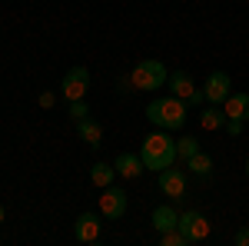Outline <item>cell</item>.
<instances>
[{"label":"cell","instance_id":"1","mask_svg":"<svg viewBox=\"0 0 249 246\" xmlns=\"http://www.w3.org/2000/svg\"><path fill=\"white\" fill-rule=\"evenodd\" d=\"M140 160H143L146 170H156V173L173 167V163L179 160V153H176V140L170 136V130H156V133H150V136H143Z\"/></svg>","mask_w":249,"mask_h":246},{"label":"cell","instance_id":"2","mask_svg":"<svg viewBox=\"0 0 249 246\" xmlns=\"http://www.w3.org/2000/svg\"><path fill=\"white\" fill-rule=\"evenodd\" d=\"M186 103L179 100V96H156L150 100V107H146V120L153 123L156 130H183V123H186Z\"/></svg>","mask_w":249,"mask_h":246},{"label":"cell","instance_id":"3","mask_svg":"<svg viewBox=\"0 0 249 246\" xmlns=\"http://www.w3.org/2000/svg\"><path fill=\"white\" fill-rule=\"evenodd\" d=\"M130 80H133V90H160V87H166L170 70L160 60H140L130 70Z\"/></svg>","mask_w":249,"mask_h":246},{"label":"cell","instance_id":"4","mask_svg":"<svg viewBox=\"0 0 249 246\" xmlns=\"http://www.w3.org/2000/svg\"><path fill=\"white\" fill-rule=\"evenodd\" d=\"M166 83H170V94H173V96H179L186 107H203V103H206V94H203V87H196V83H193V76L186 74V70H173Z\"/></svg>","mask_w":249,"mask_h":246},{"label":"cell","instance_id":"5","mask_svg":"<svg viewBox=\"0 0 249 246\" xmlns=\"http://www.w3.org/2000/svg\"><path fill=\"white\" fill-rule=\"evenodd\" d=\"M176 229L186 236V243H203V240L210 236V220H206L199 209H186V213H179Z\"/></svg>","mask_w":249,"mask_h":246},{"label":"cell","instance_id":"6","mask_svg":"<svg viewBox=\"0 0 249 246\" xmlns=\"http://www.w3.org/2000/svg\"><path fill=\"white\" fill-rule=\"evenodd\" d=\"M60 90H63V100L70 103V100H83L87 90H90V70L87 67H70L67 74H63V83H60Z\"/></svg>","mask_w":249,"mask_h":246},{"label":"cell","instance_id":"7","mask_svg":"<svg viewBox=\"0 0 249 246\" xmlns=\"http://www.w3.org/2000/svg\"><path fill=\"white\" fill-rule=\"evenodd\" d=\"M156 183H160V193H163V196H170V203H179V200L186 196V173L176 170V163L166 167V170H160Z\"/></svg>","mask_w":249,"mask_h":246},{"label":"cell","instance_id":"8","mask_svg":"<svg viewBox=\"0 0 249 246\" xmlns=\"http://www.w3.org/2000/svg\"><path fill=\"white\" fill-rule=\"evenodd\" d=\"M126 189H120V187H103V193H100V216L103 220H120L123 213H126Z\"/></svg>","mask_w":249,"mask_h":246},{"label":"cell","instance_id":"9","mask_svg":"<svg viewBox=\"0 0 249 246\" xmlns=\"http://www.w3.org/2000/svg\"><path fill=\"white\" fill-rule=\"evenodd\" d=\"M203 94H206V100L210 103H219L223 107V100L232 94V80L226 70H213L210 76H206V83H203Z\"/></svg>","mask_w":249,"mask_h":246},{"label":"cell","instance_id":"10","mask_svg":"<svg viewBox=\"0 0 249 246\" xmlns=\"http://www.w3.org/2000/svg\"><path fill=\"white\" fill-rule=\"evenodd\" d=\"M73 236L80 243H96L100 240V213H80L73 223Z\"/></svg>","mask_w":249,"mask_h":246},{"label":"cell","instance_id":"11","mask_svg":"<svg viewBox=\"0 0 249 246\" xmlns=\"http://www.w3.org/2000/svg\"><path fill=\"white\" fill-rule=\"evenodd\" d=\"M223 114H226V120H243V123H246L249 120V94H236V90H232V94L223 100Z\"/></svg>","mask_w":249,"mask_h":246},{"label":"cell","instance_id":"12","mask_svg":"<svg viewBox=\"0 0 249 246\" xmlns=\"http://www.w3.org/2000/svg\"><path fill=\"white\" fill-rule=\"evenodd\" d=\"M113 167H116V176H123V180H136L140 173L146 170L143 160H140V153H120Z\"/></svg>","mask_w":249,"mask_h":246},{"label":"cell","instance_id":"13","mask_svg":"<svg viewBox=\"0 0 249 246\" xmlns=\"http://www.w3.org/2000/svg\"><path fill=\"white\" fill-rule=\"evenodd\" d=\"M150 220H153V227L160 229V233H166V229H176V223H179V209L170 207V203H160Z\"/></svg>","mask_w":249,"mask_h":246},{"label":"cell","instance_id":"14","mask_svg":"<svg viewBox=\"0 0 249 246\" xmlns=\"http://www.w3.org/2000/svg\"><path fill=\"white\" fill-rule=\"evenodd\" d=\"M77 133H80V140H83V143H90V147H100V143H103V127L96 123L93 116L80 120V123H77Z\"/></svg>","mask_w":249,"mask_h":246},{"label":"cell","instance_id":"15","mask_svg":"<svg viewBox=\"0 0 249 246\" xmlns=\"http://www.w3.org/2000/svg\"><path fill=\"white\" fill-rule=\"evenodd\" d=\"M90 183H93V187H110V183H116V167L113 163H103V160H100V163H93V167H90Z\"/></svg>","mask_w":249,"mask_h":246},{"label":"cell","instance_id":"16","mask_svg":"<svg viewBox=\"0 0 249 246\" xmlns=\"http://www.w3.org/2000/svg\"><path fill=\"white\" fill-rule=\"evenodd\" d=\"M199 127H203V130H223V127H226L223 107H219V103H210V107L199 114Z\"/></svg>","mask_w":249,"mask_h":246},{"label":"cell","instance_id":"17","mask_svg":"<svg viewBox=\"0 0 249 246\" xmlns=\"http://www.w3.org/2000/svg\"><path fill=\"white\" fill-rule=\"evenodd\" d=\"M186 170H190L193 176H210V173H213V156H210V153H203V150L193 153L190 160H186Z\"/></svg>","mask_w":249,"mask_h":246},{"label":"cell","instance_id":"18","mask_svg":"<svg viewBox=\"0 0 249 246\" xmlns=\"http://www.w3.org/2000/svg\"><path fill=\"white\" fill-rule=\"evenodd\" d=\"M67 114H70V120H73V123L87 120V116H90V103H87V96H83V100H70Z\"/></svg>","mask_w":249,"mask_h":246},{"label":"cell","instance_id":"19","mask_svg":"<svg viewBox=\"0 0 249 246\" xmlns=\"http://www.w3.org/2000/svg\"><path fill=\"white\" fill-rule=\"evenodd\" d=\"M176 153H179V160L186 163L193 153H199V143H196V136H183V140H176Z\"/></svg>","mask_w":249,"mask_h":246},{"label":"cell","instance_id":"20","mask_svg":"<svg viewBox=\"0 0 249 246\" xmlns=\"http://www.w3.org/2000/svg\"><path fill=\"white\" fill-rule=\"evenodd\" d=\"M160 243H163V246H190V243H186V236H183L179 229H166V233H160Z\"/></svg>","mask_w":249,"mask_h":246},{"label":"cell","instance_id":"21","mask_svg":"<svg viewBox=\"0 0 249 246\" xmlns=\"http://www.w3.org/2000/svg\"><path fill=\"white\" fill-rule=\"evenodd\" d=\"M223 130L230 133V136H239V133H243V120H226V127H223Z\"/></svg>","mask_w":249,"mask_h":246},{"label":"cell","instance_id":"22","mask_svg":"<svg viewBox=\"0 0 249 246\" xmlns=\"http://www.w3.org/2000/svg\"><path fill=\"white\" fill-rule=\"evenodd\" d=\"M53 103H57V94H50V90H43V94H40V107H43V110H50Z\"/></svg>","mask_w":249,"mask_h":246},{"label":"cell","instance_id":"23","mask_svg":"<svg viewBox=\"0 0 249 246\" xmlns=\"http://www.w3.org/2000/svg\"><path fill=\"white\" fill-rule=\"evenodd\" d=\"M232 243H236V246H249V227H243V229H239V233L232 236Z\"/></svg>","mask_w":249,"mask_h":246},{"label":"cell","instance_id":"24","mask_svg":"<svg viewBox=\"0 0 249 246\" xmlns=\"http://www.w3.org/2000/svg\"><path fill=\"white\" fill-rule=\"evenodd\" d=\"M3 216H7V213H3V207H0V223H3Z\"/></svg>","mask_w":249,"mask_h":246},{"label":"cell","instance_id":"25","mask_svg":"<svg viewBox=\"0 0 249 246\" xmlns=\"http://www.w3.org/2000/svg\"><path fill=\"white\" fill-rule=\"evenodd\" d=\"M246 176H249V160H246Z\"/></svg>","mask_w":249,"mask_h":246}]
</instances>
